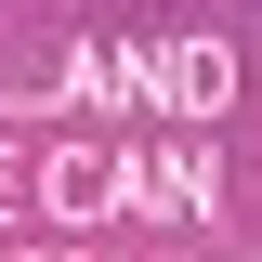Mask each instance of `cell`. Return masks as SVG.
<instances>
[]
</instances>
